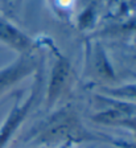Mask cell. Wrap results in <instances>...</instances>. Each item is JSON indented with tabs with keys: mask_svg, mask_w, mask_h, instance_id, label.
<instances>
[{
	"mask_svg": "<svg viewBox=\"0 0 136 148\" xmlns=\"http://www.w3.org/2000/svg\"><path fill=\"white\" fill-rule=\"evenodd\" d=\"M32 140L49 147L82 142H99L111 144L116 148H135L130 142L87 130L71 107H62L54 111L33 131Z\"/></svg>",
	"mask_w": 136,
	"mask_h": 148,
	"instance_id": "1",
	"label": "cell"
},
{
	"mask_svg": "<svg viewBox=\"0 0 136 148\" xmlns=\"http://www.w3.org/2000/svg\"><path fill=\"white\" fill-rule=\"evenodd\" d=\"M94 123L107 127H122L132 134L136 148V105L118 98L95 94V111L90 115Z\"/></svg>",
	"mask_w": 136,
	"mask_h": 148,
	"instance_id": "2",
	"label": "cell"
},
{
	"mask_svg": "<svg viewBox=\"0 0 136 148\" xmlns=\"http://www.w3.org/2000/svg\"><path fill=\"white\" fill-rule=\"evenodd\" d=\"M40 85H41V78H36L31 87V91L21 102H16L13 107L11 108L10 114L7 115L5 120H4L1 126H0V148H5L15 136L16 131L20 128L24 120L27 119L28 114L33 108V105L37 95L40 92Z\"/></svg>",
	"mask_w": 136,
	"mask_h": 148,
	"instance_id": "3",
	"label": "cell"
},
{
	"mask_svg": "<svg viewBox=\"0 0 136 148\" xmlns=\"http://www.w3.org/2000/svg\"><path fill=\"white\" fill-rule=\"evenodd\" d=\"M38 68V57L33 52L21 54L8 66L0 69V95L24 81Z\"/></svg>",
	"mask_w": 136,
	"mask_h": 148,
	"instance_id": "4",
	"label": "cell"
},
{
	"mask_svg": "<svg viewBox=\"0 0 136 148\" xmlns=\"http://www.w3.org/2000/svg\"><path fill=\"white\" fill-rule=\"evenodd\" d=\"M57 58L54 61V66L52 69L50 74V82L48 86L46 91V99H45V105L46 107H52L64 94L69 86V81L71 78V69L69 61L62 57L59 53H57Z\"/></svg>",
	"mask_w": 136,
	"mask_h": 148,
	"instance_id": "5",
	"label": "cell"
},
{
	"mask_svg": "<svg viewBox=\"0 0 136 148\" xmlns=\"http://www.w3.org/2000/svg\"><path fill=\"white\" fill-rule=\"evenodd\" d=\"M0 41L17 50L20 54L33 52L34 42L31 37L17 29L11 23L1 18H0Z\"/></svg>",
	"mask_w": 136,
	"mask_h": 148,
	"instance_id": "6",
	"label": "cell"
},
{
	"mask_svg": "<svg viewBox=\"0 0 136 148\" xmlns=\"http://www.w3.org/2000/svg\"><path fill=\"white\" fill-rule=\"evenodd\" d=\"M102 94L112 98H118L126 102H131L136 105V82L126 83L122 86H111V87H102Z\"/></svg>",
	"mask_w": 136,
	"mask_h": 148,
	"instance_id": "7",
	"label": "cell"
}]
</instances>
